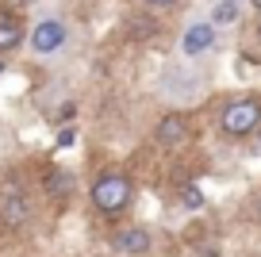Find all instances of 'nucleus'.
<instances>
[{"label":"nucleus","instance_id":"dca6fc26","mask_svg":"<svg viewBox=\"0 0 261 257\" xmlns=\"http://www.w3.org/2000/svg\"><path fill=\"white\" fill-rule=\"evenodd\" d=\"M257 39H261V19H257Z\"/></svg>","mask_w":261,"mask_h":257},{"label":"nucleus","instance_id":"f03ea898","mask_svg":"<svg viewBox=\"0 0 261 257\" xmlns=\"http://www.w3.org/2000/svg\"><path fill=\"white\" fill-rule=\"evenodd\" d=\"M39 215V192L27 177L4 173L0 177V230L4 234H27Z\"/></svg>","mask_w":261,"mask_h":257},{"label":"nucleus","instance_id":"f257e3e1","mask_svg":"<svg viewBox=\"0 0 261 257\" xmlns=\"http://www.w3.org/2000/svg\"><path fill=\"white\" fill-rule=\"evenodd\" d=\"M139 200V185H135V173L123 165H104L92 173L89 181V203L104 223H123L130 215Z\"/></svg>","mask_w":261,"mask_h":257},{"label":"nucleus","instance_id":"1a4fd4ad","mask_svg":"<svg viewBox=\"0 0 261 257\" xmlns=\"http://www.w3.org/2000/svg\"><path fill=\"white\" fill-rule=\"evenodd\" d=\"M215 46V23H192L185 31V39H180V50L185 54H207V50Z\"/></svg>","mask_w":261,"mask_h":257},{"label":"nucleus","instance_id":"6e6552de","mask_svg":"<svg viewBox=\"0 0 261 257\" xmlns=\"http://www.w3.org/2000/svg\"><path fill=\"white\" fill-rule=\"evenodd\" d=\"M27 42V23L16 8H4L0 4V58H8L12 50H19Z\"/></svg>","mask_w":261,"mask_h":257},{"label":"nucleus","instance_id":"39448f33","mask_svg":"<svg viewBox=\"0 0 261 257\" xmlns=\"http://www.w3.org/2000/svg\"><path fill=\"white\" fill-rule=\"evenodd\" d=\"M196 138V127H192V115L180 112V108H173V112H165L162 119L154 123V146L158 150H185L188 142Z\"/></svg>","mask_w":261,"mask_h":257},{"label":"nucleus","instance_id":"f3484780","mask_svg":"<svg viewBox=\"0 0 261 257\" xmlns=\"http://www.w3.org/2000/svg\"><path fill=\"white\" fill-rule=\"evenodd\" d=\"M253 135H257V138H261V127H257V131H253Z\"/></svg>","mask_w":261,"mask_h":257},{"label":"nucleus","instance_id":"0eeeda50","mask_svg":"<svg viewBox=\"0 0 261 257\" xmlns=\"http://www.w3.org/2000/svg\"><path fill=\"white\" fill-rule=\"evenodd\" d=\"M65 39H69V31H65V23L58 16H46V19H39V23L31 27V35H27V42H31V50L39 58H50V54H58V50L65 46Z\"/></svg>","mask_w":261,"mask_h":257},{"label":"nucleus","instance_id":"20e7f679","mask_svg":"<svg viewBox=\"0 0 261 257\" xmlns=\"http://www.w3.org/2000/svg\"><path fill=\"white\" fill-rule=\"evenodd\" d=\"M104 242L115 257H146L154 249V230L146 223H115Z\"/></svg>","mask_w":261,"mask_h":257},{"label":"nucleus","instance_id":"7ed1b4c3","mask_svg":"<svg viewBox=\"0 0 261 257\" xmlns=\"http://www.w3.org/2000/svg\"><path fill=\"white\" fill-rule=\"evenodd\" d=\"M219 138L223 142H246L253 138V131L261 127V92H242V96H230L219 108Z\"/></svg>","mask_w":261,"mask_h":257},{"label":"nucleus","instance_id":"9b49d317","mask_svg":"<svg viewBox=\"0 0 261 257\" xmlns=\"http://www.w3.org/2000/svg\"><path fill=\"white\" fill-rule=\"evenodd\" d=\"M158 27H154V19H130V39H150V35H154Z\"/></svg>","mask_w":261,"mask_h":257},{"label":"nucleus","instance_id":"2eb2a0df","mask_svg":"<svg viewBox=\"0 0 261 257\" xmlns=\"http://www.w3.org/2000/svg\"><path fill=\"white\" fill-rule=\"evenodd\" d=\"M250 4H253V8H257V12H261V0H250Z\"/></svg>","mask_w":261,"mask_h":257},{"label":"nucleus","instance_id":"423d86ee","mask_svg":"<svg viewBox=\"0 0 261 257\" xmlns=\"http://www.w3.org/2000/svg\"><path fill=\"white\" fill-rule=\"evenodd\" d=\"M73 188H77V181H73V173H69L65 165H46V169H42L39 192H42V200H46V203H54V208H69Z\"/></svg>","mask_w":261,"mask_h":257},{"label":"nucleus","instance_id":"f8f14e48","mask_svg":"<svg viewBox=\"0 0 261 257\" xmlns=\"http://www.w3.org/2000/svg\"><path fill=\"white\" fill-rule=\"evenodd\" d=\"M150 8H173V4H180V0H146Z\"/></svg>","mask_w":261,"mask_h":257},{"label":"nucleus","instance_id":"ddd939ff","mask_svg":"<svg viewBox=\"0 0 261 257\" xmlns=\"http://www.w3.org/2000/svg\"><path fill=\"white\" fill-rule=\"evenodd\" d=\"M253 219H257V226H261V188H257V196H253Z\"/></svg>","mask_w":261,"mask_h":257},{"label":"nucleus","instance_id":"4468645a","mask_svg":"<svg viewBox=\"0 0 261 257\" xmlns=\"http://www.w3.org/2000/svg\"><path fill=\"white\" fill-rule=\"evenodd\" d=\"M0 4H4V8H16V12H19L23 4H31V0H0Z\"/></svg>","mask_w":261,"mask_h":257},{"label":"nucleus","instance_id":"9d476101","mask_svg":"<svg viewBox=\"0 0 261 257\" xmlns=\"http://www.w3.org/2000/svg\"><path fill=\"white\" fill-rule=\"evenodd\" d=\"M234 19H238V0H219L212 12V23L219 27V23H234Z\"/></svg>","mask_w":261,"mask_h":257}]
</instances>
